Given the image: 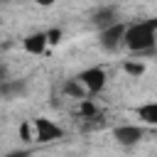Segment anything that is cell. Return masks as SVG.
I'll use <instances>...</instances> for the list:
<instances>
[{"mask_svg":"<svg viewBox=\"0 0 157 157\" xmlns=\"http://www.w3.org/2000/svg\"><path fill=\"white\" fill-rule=\"evenodd\" d=\"M155 39H157V20H142V22H135V25H125L123 44L130 52L150 54L155 49Z\"/></svg>","mask_w":157,"mask_h":157,"instance_id":"cell-1","label":"cell"},{"mask_svg":"<svg viewBox=\"0 0 157 157\" xmlns=\"http://www.w3.org/2000/svg\"><path fill=\"white\" fill-rule=\"evenodd\" d=\"M123 32H125V25L123 22H113V25H108V27H103L101 29V47L105 49V52H115L120 44H123Z\"/></svg>","mask_w":157,"mask_h":157,"instance_id":"cell-2","label":"cell"},{"mask_svg":"<svg viewBox=\"0 0 157 157\" xmlns=\"http://www.w3.org/2000/svg\"><path fill=\"white\" fill-rule=\"evenodd\" d=\"M78 81H81V86H83L88 93H98V91L105 86V71L98 69V66L86 69V71L78 74Z\"/></svg>","mask_w":157,"mask_h":157,"instance_id":"cell-3","label":"cell"},{"mask_svg":"<svg viewBox=\"0 0 157 157\" xmlns=\"http://www.w3.org/2000/svg\"><path fill=\"white\" fill-rule=\"evenodd\" d=\"M34 137H37L39 142H52V140H59V137H61V130H59L52 120L37 118V120H34Z\"/></svg>","mask_w":157,"mask_h":157,"instance_id":"cell-4","label":"cell"},{"mask_svg":"<svg viewBox=\"0 0 157 157\" xmlns=\"http://www.w3.org/2000/svg\"><path fill=\"white\" fill-rule=\"evenodd\" d=\"M142 137H145V130L137 128V125H120V128H115V140L120 145H125V147L137 145Z\"/></svg>","mask_w":157,"mask_h":157,"instance_id":"cell-5","label":"cell"},{"mask_svg":"<svg viewBox=\"0 0 157 157\" xmlns=\"http://www.w3.org/2000/svg\"><path fill=\"white\" fill-rule=\"evenodd\" d=\"M47 32H37V34H29L25 37V49L29 54H44L47 52Z\"/></svg>","mask_w":157,"mask_h":157,"instance_id":"cell-6","label":"cell"},{"mask_svg":"<svg viewBox=\"0 0 157 157\" xmlns=\"http://www.w3.org/2000/svg\"><path fill=\"white\" fill-rule=\"evenodd\" d=\"M25 91H27V83L25 81H10V78L0 81V96L2 98H17Z\"/></svg>","mask_w":157,"mask_h":157,"instance_id":"cell-7","label":"cell"},{"mask_svg":"<svg viewBox=\"0 0 157 157\" xmlns=\"http://www.w3.org/2000/svg\"><path fill=\"white\" fill-rule=\"evenodd\" d=\"M115 20H118V15H115V10H113V7H103V10H98V12L93 15V25H96L98 29H103V27L113 25Z\"/></svg>","mask_w":157,"mask_h":157,"instance_id":"cell-8","label":"cell"},{"mask_svg":"<svg viewBox=\"0 0 157 157\" xmlns=\"http://www.w3.org/2000/svg\"><path fill=\"white\" fill-rule=\"evenodd\" d=\"M137 118H142V123L147 125H157V103H147L137 108Z\"/></svg>","mask_w":157,"mask_h":157,"instance_id":"cell-9","label":"cell"},{"mask_svg":"<svg viewBox=\"0 0 157 157\" xmlns=\"http://www.w3.org/2000/svg\"><path fill=\"white\" fill-rule=\"evenodd\" d=\"M64 91H66L69 96H74V98H83V91H86V88H83L81 81L76 78V81H69V83L64 86Z\"/></svg>","mask_w":157,"mask_h":157,"instance_id":"cell-10","label":"cell"},{"mask_svg":"<svg viewBox=\"0 0 157 157\" xmlns=\"http://www.w3.org/2000/svg\"><path fill=\"white\" fill-rule=\"evenodd\" d=\"M78 113H81L83 118H96V113H98V110H96V105H93V103L83 101V103L78 105Z\"/></svg>","mask_w":157,"mask_h":157,"instance_id":"cell-11","label":"cell"},{"mask_svg":"<svg viewBox=\"0 0 157 157\" xmlns=\"http://www.w3.org/2000/svg\"><path fill=\"white\" fill-rule=\"evenodd\" d=\"M125 71H128L130 76H140V74L145 71V64H140V61H137V64H135V61H125Z\"/></svg>","mask_w":157,"mask_h":157,"instance_id":"cell-12","label":"cell"},{"mask_svg":"<svg viewBox=\"0 0 157 157\" xmlns=\"http://www.w3.org/2000/svg\"><path fill=\"white\" fill-rule=\"evenodd\" d=\"M59 39H61V32H59V29L47 32V42H49V44H59Z\"/></svg>","mask_w":157,"mask_h":157,"instance_id":"cell-13","label":"cell"},{"mask_svg":"<svg viewBox=\"0 0 157 157\" xmlns=\"http://www.w3.org/2000/svg\"><path fill=\"white\" fill-rule=\"evenodd\" d=\"M20 135H22V140H32V135H29V125H27V123H22V128H20Z\"/></svg>","mask_w":157,"mask_h":157,"instance_id":"cell-14","label":"cell"},{"mask_svg":"<svg viewBox=\"0 0 157 157\" xmlns=\"http://www.w3.org/2000/svg\"><path fill=\"white\" fill-rule=\"evenodd\" d=\"M34 2H37V5H42V7H49V5H54L56 0H34Z\"/></svg>","mask_w":157,"mask_h":157,"instance_id":"cell-15","label":"cell"},{"mask_svg":"<svg viewBox=\"0 0 157 157\" xmlns=\"http://www.w3.org/2000/svg\"><path fill=\"white\" fill-rule=\"evenodd\" d=\"M7 78V71H5V66H0V81H5Z\"/></svg>","mask_w":157,"mask_h":157,"instance_id":"cell-16","label":"cell"}]
</instances>
